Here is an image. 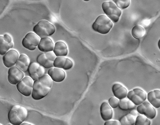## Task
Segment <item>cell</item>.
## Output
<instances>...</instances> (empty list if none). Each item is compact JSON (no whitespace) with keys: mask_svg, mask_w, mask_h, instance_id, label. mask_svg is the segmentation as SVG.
<instances>
[{"mask_svg":"<svg viewBox=\"0 0 160 125\" xmlns=\"http://www.w3.org/2000/svg\"><path fill=\"white\" fill-rule=\"evenodd\" d=\"M52 80L48 75L36 80L33 84L32 97L35 100H39L46 96L52 87Z\"/></svg>","mask_w":160,"mask_h":125,"instance_id":"6da1fadb","label":"cell"},{"mask_svg":"<svg viewBox=\"0 0 160 125\" xmlns=\"http://www.w3.org/2000/svg\"><path fill=\"white\" fill-rule=\"evenodd\" d=\"M27 116L28 111L25 107L16 105L8 113V118L11 124L20 125L25 120Z\"/></svg>","mask_w":160,"mask_h":125,"instance_id":"7a4b0ae2","label":"cell"},{"mask_svg":"<svg viewBox=\"0 0 160 125\" xmlns=\"http://www.w3.org/2000/svg\"><path fill=\"white\" fill-rule=\"evenodd\" d=\"M34 33L40 38L48 37L54 34L56 28L54 25L46 20L39 21L33 29Z\"/></svg>","mask_w":160,"mask_h":125,"instance_id":"3957f363","label":"cell"},{"mask_svg":"<svg viewBox=\"0 0 160 125\" xmlns=\"http://www.w3.org/2000/svg\"><path fill=\"white\" fill-rule=\"evenodd\" d=\"M113 26L112 22L106 16L101 15L98 17L92 25L93 30L102 34H108Z\"/></svg>","mask_w":160,"mask_h":125,"instance_id":"277c9868","label":"cell"},{"mask_svg":"<svg viewBox=\"0 0 160 125\" xmlns=\"http://www.w3.org/2000/svg\"><path fill=\"white\" fill-rule=\"evenodd\" d=\"M102 7L105 13L114 22H117L122 14L121 11L112 2H106L102 3Z\"/></svg>","mask_w":160,"mask_h":125,"instance_id":"5b68a950","label":"cell"},{"mask_svg":"<svg viewBox=\"0 0 160 125\" xmlns=\"http://www.w3.org/2000/svg\"><path fill=\"white\" fill-rule=\"evenodd\" d=\"M34 82L30 76L24 77L17 84V89L23 95L28 97L32 94Z\"/></svg>","mask_w":160,"mask_h":125,"instance_id":"8992f818","label":"cell"},{"mask_svg":"<svg viewBox=\"0 0 160 125\" xmlns=\"http://www.w3.org/2000/svg\"><path fill=\"white\" fill-rule=\"evenodd\" d=\"M127 97L136 106H139L145 101L147 95L146 92L139 88L134 89L128 93Z\"/></svg>","mask_w":160,"mask_h":125,"instance_id":"52a82bcc","label":"cell"},{"mask_svg":"<svg viewBox=\"0 0 160 125\" xmlns=\"http://www.w3.org/2000/svg\"><path fill=\"white\" fill-rule=\"evenodd\" d=\"M40 38L32 32L28 33L22 40V46L26 49L31 51L35 50L38 46Z\"/></svg>","mask_w":160,"mask_h":125,"instance_id":"ba28073f","label":"cell"},{"mask_svg":"<svg viewBox=\"0 0 160 125\" xmlns=\"http://www.w3.org/2000/svg\"><path fill=\"white\" fill-rule=\"evenodd\" d=\"M139 113L145 116L149 119H152L157 115V111L155 108L148 102L145 101L137 108Z\"/></svg>","mask_w":160,"mask_h":125,"instance_id":"9c48e42d","label":"cell"},{"mask_svg":"<svg viewBox=\"0 0 160 125\" xmlns=\"http://www.w3.org/2000/svg\"><path fill=\"white\" fill-rule=\"evenodd\" d=\"M56 56L53 51L44 52L39 55L37 59V61L40 65L46 68H51Z\"/></svg>","mask_w":160,"mask_h":125,"instance_id":"30bf717a","label":"cell"},{"mask_svg":"<svg viewBox=\"0 0 160 125\" xmlns=\"http://www.w3.org/2000/svg\"><path fill=\"white\" fill-rule=\"evenodd\" d=\"M24 76L23 72L16 66L11 67L8 70V81L13 85L17 84L24 78Z\"/></svg>","mask_w":160,"mask_h":125,"instance_id":"8fae6325","label":"cell"},{"mask_svg":"<svg viewBox=\"0 0 160 125\" xmlns=\"http://www.w3.org/2000/svg\"><path fill=\"white\" fill-rule=\"evenodd\" d=\"M18 52L15 50H11L8 51L3 56V62L6 67L10 68L14 66L19 57Z\"/></svg>","mask_w":160,"mask_h":125,"instance_id":"7c38bea8","label":"cell"},{"mask_svg":"<svg viewBox=\"0 0 160 125\" xmlns=\"http://www.w3.org/2000/svg\"><path fill=\"white\" fill-rule=\"evenodd\" d=\"M28 71L30 77L35 80L42 77L45 73L44 67L36 62H32L30 64Z\"/></svg>","mask_w":160,"mask_h":125,"instance_id":"4fadbf2b","label":"cell"},{"mask_svg":"<svg viewBox=\"0 0 160 125\" xmlns=\"http://www.w3.org/2000/svg\"><path fill=\"white\" fill-rule=\"evenodd\" d=\"M13 46L14 43L10 35H0V55H4Z\"/></svg>","mask_w":160,"mask_h":125,"instance_id":"5bb4252c","label":"cell"},{"mask_svg":"<svg viewBox=\"0 0 160 125\" xmlns=\"http://www.w3.org/2000/svg\"><path fill=\"white\" fill-rule=\"evenodd\" d=\"M48 75L52 80L57 82H62L66 77L65 72L60 68H51L48 71Z\"/></svg>","mask_w":160,"mask_h":125,"instance_id":"9a60e30c","label":"cell"},{"mask_svg":"<svg viewBox=\"0 0 160 125\" xmlns=\"http://www.w3.org/2000/svg\"><path fill=\"white\" fill-rule=\"evenodd\" d=\"M54 43L52 40L49 37H45L40 39L38 46L39 50L42 52L52 51L54 48Z\"/></svg>","mask_w":160,"mask_h":125,"instance_id":"2e32d148","label":"cell"},{"mask_svg":"<svg viewBox=\"0 0 160 125\" xmlns=\"http://www.w3.org/2000/svg\"><path fill=\"white\" fill-rule=\"evenodd\" d=\"M100 113L102 119L106 122L112 118L113 113L112 108L108 102H104L102 103L100 108Z\"/></svg>","mask_w":160,"mask_h":125,"instance_id":"e0dca14e","label":"cell"},{"mask_svg":"<svg viewBox=\"0 0 160 125\" xmlns=\"http://www.w3.org/2000/svg\"><path fill=\"white\" fill-rule=\"evenodd\" d=\"M112 90L114 97L119 100L125 98L128 95V89L120 84H114L112 86Z\"/></svg>","mask_w":160,"mask_h":125,"instance_id":"ac0fdd59","label":"cell"},{"mask_svg":"<svg viewBox=\"0 0 160 125\" xmlns=\"http://www.w3.org/2000/svg\"><path fill=\"white\" fill-rule=\"evenodd\" d=\"M148 102L155 108H159L160 107V91L155 90L150 92L147 96Z\"/></svg>","mask_w":160,"mask_h":125,"instance_id":"d6986e66","label":"cell"},{"mask_svg":"<svg viewBox=\"0 0 160 125\" xmlns=\"http://www.w3.org/2000/svg\"><path fill=\"white\" fill-rule=\"evenodd\" d=\"M138 115L137 111L135 110H132L128 114L122 117L119 122L122 125H134Z\"/></svg>","mask_w":160,"mask_h":125,"instance_id":"ffe728a7","label":"cell"},{"mask_svg":"<svg viewBox=\"0 0 160 125\" xmlns=\"http://www.w3.org/2000/svg\"><path fill=\"white\" fill-rule=\"evenodd\" d=\"M53 52L57 57L66 56L68 54L67 44L62 41L57 42L55 44Z\"/></svg>","mask_w":160,"mask_h":125,"instance_id":"44dd1931","label":"cell"},{"mask_svg":"<svg viewBox=\"0 0 160 125\" xmlns=\"http://www.w3.org/2000/svg\"><path fill=\"white\" fill-rule=\"evenodd\" d=\"M30 64V60L26 55L22 54L19 56L16 66L23 72H26L28 70Z\"/></svg>","mask_w":160,"mask_h":125,"instance_id":"7402d4cb","label":"cell"},{"mask_svg":"<svg viewBox=\"0 0 160 125\" xmlns=\"http://www.w3.org/2000/svg\"><path fill=\"white\" fill-rule=\"evenodd\" d=\"M136 105L128 98H124L120 100L119 107L123 110H132L136 107Z\"/></svg>","mask_w":160,"mask_h":125,"instance_id":"603a6c76","label":"cell"},{"mask_svg":"<svg viewBox=\"0 0 160 125\" xmlns=\"http://www.w3.org/2000/svg\"><path fill=\"white\" fill-rule=\"evenodd\" d=\"M146 33L144 28L140 26H134L132 30V34L133 37L136 39H139L144 36Z\"/></svg>","mask_w":160,"mask_h":125,"instance_id":"cb8c5ba5","label":"cell"},{"mask_svg":"<svg viewBox=\"0 0 160 125\" xmlns=\"http://www.w3.org/2000/svg\"><path fill=\"white\" fill-rule=\"evenodd\" d=\"M150 120L142 115H138L135 120V125H150Z\"/></svg>","mask_w":160,"mask_h":125,"instance_id":"d4e9b609","label":"cell"},{"mask_svg":"<svg viewBox=\"0 0 160 125\" xmlns=\"http://www.w3.org/2000/svg\"><path fill=\"white\" fill-rule=\"evenodd\" d=\"M67 58L62 56L56 57L54 60L53 66L55 68L63 69L64 68Z\"/></svg>","mask_w":160,"mask_h":125,"instance_id":"484cf974","label":"cell"},{"mask_svg":"<svg viewBox=\"0 0 160 125\" xmlns=\"http://www.w3.org/2000/svg\"><path fill=\"white\" fill-rule=\"evenodd\" d=\"M113 1L117 6L122 9H124L128 7L130 3L129 0H114Z\"/></svg>","mask_w":160,"mask_h":125,"instance_id":"4316f807","label":"cell"},{"mask_svg":"<svg viewBox=\"0 0 160 125\" xmlns=\"http://www.w3.org/2000/svg\"><path fill=\"white\" fill-rule=\"evenodd\" d=\"M120 100L115 97H112L108 100V103L111 107L113 108H118Z\"/></svg>","mask_w":160,"mask_h":125,"instance_id":"83f0119b","label":"cell"},{"mask_svg":"<svg viewBox=\"0 0 160 125\" xmlns=\"http://www.w3.org/2000/svg\"><path fill=\"white\" fill-rule=\"evenodd\" d=\"M73 65V63L72 60L68 58H67L66 62L65 65L63 68L65 70H70L72 67Z\"/></svg>","mask_w":160,"mask_h":125,"instance_id":"f1b7e54d","label":"cell"},{"mask_svg":"<svg viewBox=\"0 0 160 125\" xmlns=\"http://www.w3.org/2000/svg\"><path fill=\"white\" fill-rule=\"evenodd\" d=\"M104 125H122L119 121L118 120H109L106 121Z\"/></svg>","mask_w":160,"mask_h":125,"instance_id":"f546056e","label":"cell"},{"mask_svg":"<svg viewBox=\"0 0 160 125\" xmlns=\"http://www.w3.org/2000/svg\"><path fill=\"white\" fill-rule=\"evenodd\" d=\"M20 125H33L31 123H27L26 122H23Z\"/></svg>","mask_w":160,"mask_h":125,"instance_id":"4dcf8cb0","label":"cell"},{"mask_svg":"<svg viewBox=\"0 0 160 125\" xmlns=\"http://www.w3.org/2000/svg\"><path fill=\"white\" fill-rule=\"evenodd\" d=\"M8 125H13L12 124H8Z\"/></svg>","mask_w":160,"mask_h":125,"instance_id":"1f68e13d","label":"cell"},{"mask_svg":"<svg viewBox=\"0 0 160 125\" xmlns=\"http://www.w3.org/2000/svg\"><path fill=\"white\" fill-rule=\"evenodd\" d=\"M0 125H2V124H1L0 123Z\"/></svg>","mask_w":160,"mask_h":125,"instance_id":"d6a6232c","label":"cell"}]
</instances>
